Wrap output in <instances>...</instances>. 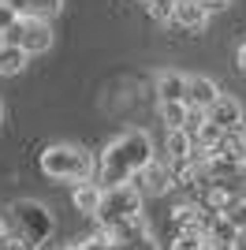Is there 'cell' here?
I'll list each match as a JSON object with an SVG mask.
<instances>
[{"instance_id": "obj_8", "label": "cell", "mask_w": 246, "mask_h": 250, "mask_svg": "<svg viewBox=\"0 0 246 250\" xmlns=\"http://www.w3.org/2000/svg\"><path fill=\"white\" fill-rule=\"evenodd\" d=\"M157 104H190V79L175 67L157 75Z\"/></svg>"}, {"instance_id": "obj_2", "label": "cell", "mask_w": 246, "mask_h": 250, "mask_svg": "<svg viewBox=\"0 0 246 250\" xmlns=\"http://www.w3.org/2000/svg\"><path fill=\"white\" fill-rule=\"evenodd\" d=\"M0 228H4V235H19L30 250H38L52 235V213H49V206H41L34 198H19L4 209Z\"/></svg>"}, {"instance_id": "obj_9", "label": "cell", "mask_w": 246, "mask_h": 250, "mask_svg": "<svg viewBox=\"0 0 246 250\" xmlns=\"http://www.w3.org/2000/svg\"><path fill=\"white\" fill-rule=\"evenodd\" d=\"M172 26L179 34H205V26H209V11H205L198 0H175Z\"/></svg>"}, {"instance_id": "obj_22", "label": "cell", "mask_w": 246, "mask_h": 250, "mask_svg": "<svg viewBox=\"0 0 246 250\" xmlns=\"http://www.w3.org/2000/svg\"><path fill=\"white\" fill-rule=\"evenodd\" d=\"M0 124H4V104H0Z\"/></svg>"}, {"instance_id": "obj_5", "label": "cell", "mask_w": 246, "mask_h": 250, "mask_svg": "<svg viewBox=\"0 0 246 250\" xmlns=\"http://www.w3.org/2000/svg\"><path fill=\"white\" fill-rule=\"evenodd\" d=\"M4 45H15V49H22L26 56H41V52L52 49V26L41 22V19H19L4 34Z\"/></svg>"}, {"instance_id": "obj_12", "label": "cell", "mask_w": 246, "mask_h": 250, "mask_svg": "<svg viewBox=\"0 0 246 250\" xmlns=\"http://www.w3.org/2000/svg\"><path fill=\"white\" fill-rule=\"evenodd\" d=\"M101 194L104 190L97 187V183H79V187L71 190V206H75V213H82V217H93L97 213V206H101Z\"/></svg>"}, {"instance_id": "obj_4", "label": "cell", "mask_w": 246, "mask_h": 250, "mask_svg": "<svg viewBox=\"0 0 246 250\" xmlns=\"http://www.w3.org/2000/svg\"><path fill=\"white\" fill-rule=\"evenodd\" d=\"M142 217V194L127 183V187H116V190H104L101 194V206L93 213L97 220V231L104 228H116V224H127V220Z\"/></svg>"}, {"instance_id": "obj_19", "label": "cell", "mask_w": 246, "mask_h": 250, "mask_svg": "<svg viewBox=\"0 0 246 250\" xmlns=\"http://www.w3.org/2000/svg\"><path fill=\"white\" fill-rule=\"evenodd\" d=\"M198 4H202V8L209 11V15H213V11H224L227 4H231V0H198Z\"/></svg>"}, {"instance_id": "obj_20", "label": "cell", "mask_w": 246, "mask_h": 250, "mask_svg": "<svg viewBox=\"0 0 246 250\" xmlns=\"http://www.w3.org/2000/svg\"><path fill=\"white\" fill-rule=\"evenodd\" d=\"M235 63H239V71H243V75H246V42H243V45H239V52H235Z\"/></svg>"}, {"instance_id": "obj_7", "label": "cell", "mask_w": 246, "mask_h": 250, "mask_svg": "<svg viewBox=\"0 0 246 250\" xmlns=\"http://www.w3.org/2000/svg\"><path fill=\"white\" fill-rule=\"evenodd\" d=\"M205 120H209V124H216L224 135L246 131V108L239 104V97H231V94H220V97H216V104L205 112Z\"/></svg>"}, {"instance_id": "obj_3", "label": "cell", "mask_w": 246, "mask_h": 250, "mask_svg": "<svg viewBox=\"0 0 246 250\" xmlns=\"http://www.w3.org/2000/svg\"><path fill=\"white\" fill-rule=\"evenodd\" d=\"M38 168L49 179H56V183H90L93 172H97L93 153L75 146V142H56V146H49L38 157Z\"/></svg>"}, {"instance_id": "obj_1", "label": "cell", "mask_w": 246, "mask_h": 250, "mask_svg": "<svg viewBox=\"0 0 246 250\" xmlns=\"http://www.w3.org/2000/svg\"><path fill=\"white\" fill-rule=\"evenodd\" d=\"M153 161V138L145 131H123L120 138H112L101 153V168H97V187L101 190H116L127 187L145 165Z\"/></svg>"}, {"instance_id": "obj_18", "label": "cell", "mask_w": 246, "mask_h": 250, "mask_svg": "<svg viewBox=\"0 0 246 250\" xmlns=\"http://www.w3.org/2000/svg\"><path fill=\"white\" fill-rule=\"evenodd\" d=\"M0 250H30V247H26L19 235H4V247H0Z\"/></svg>"}, {"instance_id": "obj_15", "label": "cell", "mask_w": 246, "mask_h": 250, "mask_svg": "<svg viewBox=\"0 0 246 250\" xmlns=\"http://www.w3.org/2000/svg\"><path fill=\"white\" fill-rule=\"evenodd\" d=\"M205 239L198 235V228L190 231H179V235H172V243H168V250H202Z\"/></svg>"}, {"instance_id": "obj_16", "label": "cell", "mask_w": 246, "mask_h": 250, "mask_svg": "<svg viewBox=\"0 0 246 250\" xmlns=\"http://www.w3.org/2000/svg\"><path fill=\"white\" fill-rule=\"evenodd\" d=\"M202 124H205V112H202V108H190V104H186V124H183V131H186L190 138H194Z\"/></svg>"}, {"instance_id": "obj_13", "label": "cell", "mask_w": 246, "mask_h": 250, "mask_svg": "<svg viewBox=\"0 0 246 250\" xmlns=\"http://www.w3.org/2000/svg\"><path fill=\"white\" fill-rule=\"evenodd\" d=\"M168 165H175V161H186L190 157V149H194V138L186 135V131H168Z\"/></svg>"}, {"instance_id": "obj_23", "label": "cell", "mask_w": 246, "mask_h": 250, "mask_svg": "<svg viewBox=\"0 0 246 250\" xmlns=\"http://www.w3.org/2000/svg\"><path fill=\"white\" fill-rule=\"evenodd\" d=\"M0 247H4V228H0Z\"/></svg>"}, {"instance_id": "obj_14", "label": "cell", "mask_w": 246, "mask_h": 250, "mask_svg": "<svg viewBox=\"0 0 246 250\" xmlns=\"http://www.w3.org/2000/svg\"><path fill=\"white\" fill-rule=\"evenodd\" d=\"M157 112H161V120H164L168 131H183V124H186V104H157Z\"/></svg>"}, {"instance_id": "obj_17", "label": "cell", "mask_w": 246, "mask_h": 250, "mask_svg": "<svg viewBox=\"0 0 246 250\" xmlns=\"http://www.w3.org/2000/svg\"><path fill=\"white\" fill-rule=\"evenodd\" d=\"M15 22H19V15H15V11H11L4 0H0V42H4V34H8Z\"/></svg>"}, {"instance_id": "obj_10", "label": "cell", "mask_w": 246, "mask_h": 250, "mask_svg": "<svg viewBox=\"0 0 246 250\" xmlns=\"http://www.w3.org/2000/svg\"><path fill=\"white\" fill-rule=\"evenodd\" d=\"M19 19H41L49 22L52 15H60L63 11V0H4Z\"/></svg>"}, {"instance_id": "obj_11", "label": "cell", "mask_w": 246, "mask_h": 250, "mask_svg": "<svg viewBox=\"0 0 246 250\" xmlns=\"http://www.w3.org/2000/svg\"><path fill=\"white\" fill-rule=\"evenodd\" d=\"M216 97H220V86H216L209 75H190V108L209 112L216 104Z\"/></svg>"}, {"instance_id": "obj_6", "label": "cell", "mask_w": 246, "mask_h": 250, "mask_svg": "<svg viewBox=\"0 0 246 250\" xmlns=\"http://www.w3.org/2000/svg\"><path fill=\"white\" fill-rule=\"evenodd\" d=\"M131 187L142 194V198H164V194H172L175 183H172V168L164 165V161H149V165L131 179Z\"/></svg>"}, {"instance_id": "obj_21", "label": "cell", "mask_w": 246, "mask_h": 250, "mask_svg": "<svg viewBox=\"0 0 246 250\" xmlns=\"http://www.w3.org/2000/svg\"><path fill=\"white\" fill-rule=\"evenodd\" d=\"M202 250H235V247H216V243H205Z\"/></svg>"}]
</instances>
